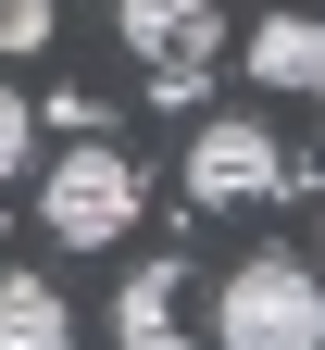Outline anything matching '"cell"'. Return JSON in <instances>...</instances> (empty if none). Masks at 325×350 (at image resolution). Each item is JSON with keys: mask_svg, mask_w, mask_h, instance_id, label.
Masks as SVG:
<instances>
[{"mask_svg": "<svg viewBox=\"0 0 325 350\" xmlns=\"http://www.w3.org/2000/svg\"><path fill=\"white\" fill-rule=\"evenodd\" d=\"M213 350H325V262H238L213 288Z\"/></svg>", "mask_w": 325, "mask_h": 350, "instance_id": "cell-1", "label": "cell"}, {"mask_svg": "<svg viewBox=\"0 0 325 350\" xmlns=\"http://www.w3.org/2000/svg\"><path fill=\"white\" fill-rule=\"evenodd\" d=\"M138 213H151V175H138L113 138H75L51 175H38V226H51L63 250H113V238H138Z\"/></svg>", "mask_w": 325, "mask_h": 350, "instance_id": "cell-2", "label": "cell"}, {"mask_svg": "<svg viewBox=\"0 0 325 350\" xmlns=\"http://www.w3.org/2000/svg\"><path fill=\"white\" fill-rule=\"evenodd\" d=\"M188 200H200V213H263V200H288V150H275V125L213 113L200 138H188Z\"/></svg>", "mask_w": 325, "mask_h": 350, "instance_id": "cell-3", "label": "cell"}, {"mask_svg": "<svg viewBox=\"0 0 325 350\" xmlns=\"http://www.w3.org/2000/svg\"><path fill=\"white\" fill-rule=\"evenodd\" d=\"M113 25H125V51L138 75H151V100H200V75H213V0H113Z\"/></svg>", "mask_w": 325, "mask_h": 350, "instance_id": "cell-4", "label": "cell"}, {"mask_svg": "<svg viewBox=\"0 0 325 350\" xmlns=\"http://www.w3.org/2000/svg\"><path fill=\"white\" fill-rule=\"evenodd\" d=\"M250 88L313 100V88H325V25H313V13H263V25H250Z\"/></svg>", "mask_w": 325, "mask_h": 350, "instance_id": "cell-5", "label": "cell"}, {"mask_svg": "<svg viewBox=\"0 0 325 350\" xmlns=\"http://www.w3.org/2000/svg\"><path fill=\"white\" fill-rule=\"evenodd\" d=\"M175 313H188V275H175V262H138V275H125V300H113L125 350H175V338H188Z\"/></svg>", "mask_w": 325, "mask_h": 350, "instance_id": "cell-6", "label": "cell"}, {"mask_svg": "<svg viewBox=\"0 0 325 350\" xmlns=\"http://www.w3.org/2000/svg\"><path fill=\"white\" fill-rule=\"evenodd\" d=\"M0 350H75V313L51 275H0Z\"/></svg>", "mask_w": 325, "mask_h": 350, "instance_id": "cell-7", "label": "cell"}, {"mask_svg": "<svg viewBox=\"0 0 325 350\" xmlns=\"http://www.w3.org/2000/svg\"><path fill=\"white\" fill-rule=\"evenodd\" d=\"M51 25H63V0H0V51H51Z\"/></svg>", "mask_w": 325, "mask_h": 350, "instance_id": "cell-8", "label": "cell"}, {"mask_svg": "<svg viewBox=\"0 0 325 350\" xmlns=\"http://www.w3.org/2000/svg\"><path fill=\"white\" fill-rule=\"evenodd\" d=\"M25 150H38V113L13 100V88H0V188H13V175H25Z\"/></svg>", "mask_w": 325, "mask_h": 350, "instance_id": "cell-9", "label": "cell"}, {"mask_svg": "<svg viewBox=\"0 0 325 350\" xmlns=\"http://www.w3.org/2000/svg\"><path fill=\"white\" fill-rule=\"evenodd\" d=\"M313 262H325V238H313Z\"/></svg>", "mask_w": 325, "mask_h": 350, "instance_id": "cell-10", "label": "cell"}, {"mask_svg": "<svg viewBox=\"0 0 325 350\" xmlns=\"http://www.w3.org/2000/svg\"><path fill=\"white\" fill-rule=\"evenodd\" d=\"M313 100H325V88H313Z\"/></svg>", "mask_w": 325, "mask_h": 350, "instance_id": "cell-11", "label": "cell"}]
</instances>
